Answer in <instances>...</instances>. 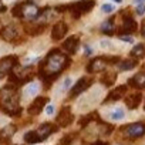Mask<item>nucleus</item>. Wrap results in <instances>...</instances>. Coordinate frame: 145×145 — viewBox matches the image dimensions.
<instances>
[{
  "instance_id": "f257e3e1",
  "label": "nucleus",
  "mask_w": 145,
  "mask_h": 145,
  "mask_svg": "<svg viewBox=\"0 0 145 145\" xmlns=\"http://www.w3.org/2000/svg\"><path fill=\"white\" fill-rule=\"evenodd\" d=\"M70 64L71 58L67 53H63L60 48H51L39 65V77L43 80V87L48 90Z\"/></svg>"
},
{
  "instance_id": "f03ea898",
  "label": "nucleus",
  "mask_w": 145,
  "mask_h": 145,
  "mask_svg": "<svg viewBox=\"0 0 145 145\" xmlns=\"http://www.w3.org/2000/svg\"><path fill=\"white\" fill-rule=\"evenodd\" d=\"M17 86L9 83L5 88L0 90V111L10 117H19L23 112L20 107V97L17 93Z\"/></svg>"
},
{
  "instance_id": "7ed1b4c3",
  "label": "nucleus",
  "mask_w": 145,
  "mask_h": 145,
  "mask_svg": "<svg viewBox=\"0 0 145 145\" xmlns=\"http://www.w3.org/2000/svg\"><path fill=\"white\" fill-rule=\"evenodd\" d=\"M47 10L48 7L39 9L37 5H34L33 2H20L14 5V7L12 9V14L17 19H29L33 22V20H39L41 14Z\"/></svg>"
},
{
  "instance_id": "20e7f679",
  "label": "nucleus",
  "mask_w": 145,
  "mask_h": 145,
  "mask_svg": "<svg viewBox=\"0 0 145 145\" xmlns=\"http://www.w3.org/2000/svg\"><path fill=\"white\" fill-rule=\"evenodd\" d=\"M95 6V0H78L74 3H68V5H63V6H57L56 12L61 13V12H70L71 16L74 19H80L83 14L90 13Z\"/></svg>"
},
{
  "instance_id": "39448f33",
  "label": "nucleus",
  "mask_w": 145,
  "mask_h": 145,
  "mask_svg": "<svg viewBox=\"0 0 145 145\" xmlns=\"http://www.w3.org/2000/svg\"><path fill=\"white\" fill-rule=\"evenodd\" d=\"M121 132L124 135H127L129 139H138L145 135V121L127 124V125L121 127Z\"/></svg>"
},
{
  "instance_id": "423d86ee",
  "label": "nucleus",
  "mask_w": 145,
  "mask_h": 145,
  "mask_svg": "<svg viewBox=\"0 0 145 145\" xmlns=\"http://www.w3.org/2000/svg\"><path fill=\"white\" fill-rule=\"evenodd\" d=\"M72 121H74V114H72L71 108L68 105L63 107L60 110V112L57 114L56 117V124L60 127V128H67L72 124Z\"/></svg>"
},
{
  "instance_id": "0eeeda50",
  "label": "nucleus",
  "mask_w": 145,
  "mask_h": 145,
  "mask_svg": "<svg viewBox=\"0 0 145 145\" xmlns=\"http://www.w3.org/2000/svg\"><path fill=\"white\" fill-rule=\"evenodd\" d=\"M19 64V57L17 56H7L3 57L0 60V78L6 74H10V72L14 70V67H17Z\"/></svg>"
},
{
  "instance_id": "6e6552de",
  "label": "nucleus",
  "mask_w": 145,
  "mask_h": 145,
  "mask_svg": "<svg viewBox=\"0 0 145 145\" xmlns=\"http://www.w3.org/2000/svg\"><path fill=\"white\" fill-rule=\"evenodd\" d=\"M93 83H94V78H93V77H88V76L81 77V78L74 84V87L71 88V91H70V98H76L77 95H80L81 93H84L87 88L91 87Z\"/></svg>"
},
{
  "instance_id": "1a4fd4ad",
  "label": "nucleus",
  "mask_w": 145,
  "mask_h": 145,
  "mask_svg": "<svg viewBox=\"0 0 145 145\" xmlns=\"http://www.w3.org/2000/svg\"><path fill=\"white\" fill-rule=\"evenodd\" d=\"M138 30V23L135 22V19L132 16H124V23L122 26L118 29L117 34L121 37V36H128V34H132Z\"/></svg>"
},
{
  "instance_id": "9d476101",
  "label": "nucleus",
  "mask_w": 145,
  "mask_h": 145,
  "mask_svg": "<svg viewBox=\"0 0 145 145\" xmlns=\"http://www.w3.org/2000/svg\"><path fill=\"white\" fill-rule=\"evenodd\" d=\"M58 128H60V127H58L57 124L44 122V124H41V125L36 129V134H37V137H39V139H40V142H41V141L47 139L51 134L57 132V131H58Z\"/></svg>"
},
{
  "instance_id": "9b49d317",
  "label": "nucleus",
  "mask_w": 145,
  "mask_h": 145,
  "mask_svg": "<svg viewBox=\"0 0 145 145\" xmlns=\"http://www.w3.org/2000/svg\"><path fill=\"white\" fill-rule=\"evenodd\" d=\"M0 39L3 41H7V43H16V40L19 39V30L16 26L13 24H9L6 27H3L0 30Z\"/></svg>"
},
{
  "instance_id": "f8f14e48",
  "label": "nucleus",
  "mask_w": 145,
  "mask_h": 145,
  "mask_svg": "<svg viewBox=\"0 0 145 145\" xmlns=\"http://www.w3.org/2000/svg\"><path fill=\"white\" fill-rule=\"evenodd\" d=\"M48 103V98L47 97H36L34 100H33V103L29 105V108H27V112H29V115H39L43 110H44V107H46V104Z\"/></svg>"
},
{
  "instance_id": "ddd939ff",
  "label": "nucleus",
  "mask_w": 145,
  "mask_h": 145,
  "mask_svg": "<svg viewBox=\"0 0 145 145\" xmlns=\"http://www.w3.org/2000/svg\"><path fill=\"white\" fill-rule=\"evenodd\" d=\"M67 31H68V26H67V23L63 22V20L57 22V23L53 26V29H51V40H54V41H60L61 39H64V36L67 34Z\"/></svg>"
},
{
  "instance_id": "4468645a",
  "label": "nucleus",
  "mask_w": 145,
  "mask_h": 145,
  "mask_svg": "<svg viewBox=\"0 0 145 145\" xmlns=\"http://www.w3.org/2000/svg\"><path fill=\"white\" fill-rule=\"evenodd\" d=\"M78 44H80V37L77 34L74 36H70L64 43H63V50L67 53V54H76L77 53V48H78Z\"/></svg>"
},
{
  "instance_id": "2eb2a0df",
  "label": "nucleus",
  "mask_w": 145,
  "mask_h": 145,
  "mask_svg": "<svg viewBox=\"0 0 145 145\" xmlns=\"http://www.w3.org/2000/svg\"><path fill=\"white\" fill-rule=\"evenodd\" d=\"M125 93H127V86H118V87H115L112 91H110V93H108V95H107V97H105V100H104V104L115 103V101H118V100L124 98Z\"/></svg>"
},
{
  "instance_id": "dca6fc26",
  "label": "nucleus",
  "mask_w": 145,
  "mask_h": 145,
  "mask_svg": "<svg viewBox=\"0 0 145 145\" xmlns=\"http://www.w3.org/2000/svg\"><path fill=\"white\" fill-rule=\"evenodd\" d=\"M107 65V61L104 60V56L103 57H95L93 58L88 64H87V72H91V74H95V72H100L105 68Z\"/></svg>"
},
{
  "instance_id": "f3484780",
  "label": "nucleus",
  "mask_w": 145,
  "mask_h": 145,
  "mask_svg": "<svg viewBox=\"0 0 145 145\" xmlns=\"http://www.w3.org/2000/svg\"><path fill=\"white\" fill-rule=\"evenodd\" d=\"M129 87L138 88V90H145V71H139L135 76H132L128 80Z\"/></svg>"
},
{
  "instance_id": "a211bd4d",
  "label": "nucleus",
  "mask_w": 145,
  "mask_h": 145,
  "mask_svg": "<svg viewBox=\"0 0 145 145\" xmlns=\"http://www.w3.org/2000/svg\"><path fill=\"white\" fill-rule=\"evenodd\" d=\"M16 131H17V127L13 125V124H9L5 128H2L0 129V144H7L13 138Z\"/></svg>"
},
{
  "instance_id": "6ab92c4d",
  "label": "nucleus",
  "mask_w": 145,
  "mask_h": 145,
  "mask_svg": "<svg viewBox=\"0 0 145 145\" xmlns=\"http://www.w3.org/2000/svg\"><path fill=\"white\" fill-rule=\"evenodd\" d=\"M124 101H125V105H127L129 110H137L138 105H139L141 101H142V94H141V93L128 94V95L124 98Z\"/></svg>"
},
{
  "instance_id": "aec40b11",
  "label": "nucleus",
  "mask_w": 145,
  "mask_h": 145,
  "mask_svg": "<svg viewBox=\"0 0 145 145\" xmlns=\"http://www.w3.org/2000/svg\"><path fill=\"white\" fill-rule=\"evenodd\" d=\"M46 27H47L46 23H33L30 26H26L24 27V31L29 36H39V34H41L46 30Z\"/></svg>"
},
{
  "instance_id": "412c9836",
  "label": "nucleus",
  "mask_w": 145,
  "mask_h": 145,
  "mask_svg": "<svg viewBox=\"0 0 145 145\" xmlns=\"http://www.w3.org/2000/svg\"><path fill=\"white\" fill-rule=\"evenodd\" d=\"M117 77H118V76H117L115 71H104L103 76H101V78H100V81H101V84H104L105 87H111L112 84H115Z\"/></svg>"
},
{
  "instance_id": "4be33fe9",
  "label": "nucleus",
  "mask_w": 145,
  "mask_h": 145,
  "mask_svg": "<svg viewBox=\"0 0 145 145\" xmlns=\"http://www.w3.org/2000/svg\"><path fill=\"white\" fill-rule=\"evenodd\" d=\"M93 121H100V115H98L97 111H93V112H90V114L81 117V118L78 120V125H80V128H86V127H87L90 122H93Z\"/></svg>"
},
{
  "instance_id": "5701e85b",
  "label": "nucleus",
  "mask_w": 145,
  "mask_h": 145,
  "mask_svg": "<svg viewBox=\"0 0 145 145\" xmlns=\"http://www.w3.org/2000/svg\"><path fill=\"white\" fill-rule=\"evenodd\" d=\"M138 65V60L137 58H127V60H121L118 63V68L122 70V71H128V70H132Z\"/></svg>"
},
{
  "instance_id": "b1692460",
  "label": "nucleus",
  "mask_w": 145,
  "mask_h": 145,
  "mask_svg": "<svg viewBox=\"0 0 145 145\" xmlns=\"http://www.w3.org/2000/svg\"><path fill=\"white\" fill-rule=\"evenodd\" d=\"M101 33L105 34V36H112L115 33L114 30V17H110L108 20H105L103 24H101Z\"/></svg>"
},
{
  "instance_id": "393cba45",
  "label": "nucleus",
  "mask_w": 145,
  "mask_h": 145,
  "mask_svg": "<svg viewBox=\"0 0 145 145\" xmlns=\"http://www.w3.org/2000/svg\"><path fill=\"white\" fill-rule=\"evenodd\" d=\"M129 56L132 58H137V60L144 57L145 56V46L144 44H135V47L129 51Z\"/></svg>"
},
{
  "instance_id": "a878e982",
  "label": "nucleus",
  "mask_w": 145,
  "mask_h": 145,
  "mask_svg": "<svg viewBox=\"0 0 145 145\" xmlns=\"http://www.w3.org/2000/svg\"><path fill=\"white\" fill-rule=\"evenodd\" d=\"M24 141H26V144H30V145L40 142V139H39L36 131H29V132H26V134H24Z\"/></svg>"
},
{
  "instance_id": "bb28decb",
  "label": "nucleus",
  "mask_w": 145,
  "mask_h": 145,
  "mask_svg": "<svg viewBox=\"0 0 145 145\" xmlns=\"http://www.w3.org/2000/svg\"><path fill=\"white\" fill-rule=\"evenodd\" d=\"M37 93H39V84H36V83L29 84V87H27L26 91H24L26 95H36Z\"/></svg>"
},
{
  "instance_id": "cd10ccee",
  "label": "nucleus",
  "mask_w": 145,
  "mask_h": 145,
  "mask_svg": "<svg viewBox=\"0 0 145 145\" xmlns=\"http://www.w3.org/2000/svg\"><path fill=\"white\" fill-rule=\"evenodd\" d=\"M74 137H76V134H67V135H64V137L60 139L58 145H71V144H72V139H74Z\"/></svg>"
},
{
  "instance_id": "c85d7f7f",
  "label": "nucleus",
  "mask_w": 145,
  "mask_h": 145,
  "mask_svg": "<svg viewBox=\"0 0 145 145\" xmlns=\"http://www.w3.org/2000/svg\"><path fill=\"white\" fill-rule=\"evenodd\" d=\"M124 115H125V112H124V110H122V108H117V110H114V111L110 114V117H111L112 120H115V121L122 120V118H124Z\"/></svg>"
},
{
  "instance_id": "c756f323",
  "label": "nucleus",
  "mask_w": 145,
  "mask_h": 145,
  "mask_svg": "<svg viewBox=\"0 0 145 145\" xmlns=\"http://www.w3.org/2000/svg\"><path fill=\"white\" fill-rule=\"evenodd\" d=\"M104 60L107 61V64H117L121 61V58L117 56H104Z\"/></svg>"
},
{
  "instance_id": "7c9ffc66",
  "label": "nucleus",
  "mask_w": 145,
  "mask_h": 145,
  "mask_svg": "<svg viewBox=\"0 0 145 145\" xmlns=\"http://www.w3.org/2000/svg\"><path fill=\"white\" fill-rule=\"evenodd\" d=\"M114 5H110V3H105V5H103L101 6V10L104 12V13H112L114 12Z\"/></svg>"
},
{
  "instance_id": "2f4dec72",
  "label": "nucleus",
  "mask_w": 145,
  "mask_h": 145,
  "mask_svg": "<svg viewBox=\"0 0 145 145\" xmlns=\"http://www.w3.org/2000/svg\"><path fill=\"white\" fill-rule=\"evenodd\" d=\"M135 13H137L138 16H142V14L145 13V5H138V7L135 9Z\"/></svg>"
},
{
  "instance_id": "473e14b6",
  "label": "nucleus",
  "mask_w": 145,
  "mask_h": 145,
  "mask_svg": "<svg viewBox=\"0 0 145 145\" xmlns=\"http://www.w3.org/2000/svg\"><path fill=\"white\" fill-rule=\"evenodd\" d=\"M70 84H71V78H70V77H67V78L64 80V83H63V87H61V90H63V91H65V90L70 87Z\"/></svg>"
},
{
  "instance_id": "72a5a7b5",
  "label": "nucleus",
  "mask_w": 145,
  "mask_h": 145,
  "mask_svg": "<svg viewBox=\"0 0 145 145\" xmlns=\"http://www.w3.org/2000/svg\"><path fill=\"white\" fill-rule=\"evenodd\" d=\"M46 112H47L48 115H53V112H54V105H51V104L47 105V107H46Z\"/></svg>"
},
{
  "instance_id": "f704fd0d",
  "label": "nucleus",
  "mask_w": 145,
  "mask_h": 145,
  "mask_svg": "<svg viewBox=\"0 0 145 145\" xmlns=\"http://www.w3.org/2000/svg\"><path fill=\"white\" fill-rule=\"evenodd\" d=\"M120 39H121L122 41H127V43H132V39H131V37H128V36H121Z\"/></svg>"
},
{
  "instance_id": "c9c22d12",
  "label": "nucleus",
  "mask_w": 145,
  "mask_h": 145,
  "mask_svg": "<svg viewBox=\"0 0 145 145\" xmlns=\"http://www.w3.org/2000/svg\"><path fill=\"white\" fill-rule=\"evenodd\" d=\"M84 50H86V56H90V54H93V48H91L90 46H86V47H84Z\"/></svg>"
},
{
  "instance_id": "e433bc0d",
  "label": "nucleus",
  "mask_w": 145,
  "mask_h": 145,
  "mask_svg": "<svg viewBox=\"0 0 145 145\" xmlns=\"http://www.w3.org/2000/svg\"><path fill=\"white\" fill-rule=\"evenodd\" d=\"M90 145H107V142H104V141L98 139V141H94V142H91Z\"/></svg>"
},
{
  "instance_id": "4c0bfd02",
  "label": "nucleus",
  "mask_w": 145,
  "mask_h": 145,
  "mask_svg": "<svg viewBox=\"0 0 145 145\" xmlns=\"http://www.w3.org/2000/svg\"><path fill=\"white\" fill-rule=\"evenodd\" d=\"M5 12H6V6L0 2V13H5Z\"/></svg>"
},
{
  "instance_id": "58836bf2",
  "label": "nucleus",
  "mask_w": 145,
  "mask_h": 145,
  "mask_svg": "<svg viewBox=\"0 0 145 145\" xmlns=\"http://www.w3.org/2000/svg\"><path fill=\"white\" fill-rule=\"evenodd\" d=\"M142 36L145 37V20L142 22Z\"/></svg>"
},
{
  "instance_id": "ea45409f",
  "label": "nucleus",
  "mask_w": 145,
  "mask_h": 145,
  "mask_svg": "<svg viewBox=\"0 0 145 145\" xmlns=\"http://www.w3.org/2000/svg\"><path fill=\"white\" fill-rule=\"evenodd\" d=\"M145 2V0H134V3H137V5H142Z\"/></svg>"
},
{
  "instance_id": "a19ab883",
  "label": "nucleus",
  "mask_w": 145,
  "mask_h": 145,
  "mask_svg": "<svg viewBox=\"0 0 145 145\" xmlns=\"http://www.w3.org/2000/svg\"><path fill=\"white\" fill-rule=\"evenodd\" d=\"M112 2H115V3H121L122 0H112Z\"/></svg>"
},
{
  "instance_id": "79ce46f5",
  "label": "nucleus",
  "mask_w": 145,
  "mask_h": 145,
  "mask_svg": "<svg viewBox=\"0 0 145 145\" xmlns=\"http://www.w3.org/2000/svg\"><path fill=\"white\" fill-rule=\"evenodd\" d=\"M144 110H145V104H144Z\"/></svg>"
}]
</instances>
